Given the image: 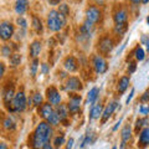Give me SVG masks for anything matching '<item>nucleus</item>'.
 Wrapping results in <instances>:
<instances>
[{
    "label": "nucleus",
    "mask_w": 149,
    "mask_h": 149,
    "mask_svg": "<svg viewBox=\"0 0 149 149\" xmlns=\"http://www.w3.org/2000/svg\"><path fill=\"white\" fill-rule=\"evenodd\" d=\"M139 112H141V114H143V116H148L149 114V106L142 104L139 107Z\"/></svg>",
    "instance_id": "37"
},
{
    "label": "nucleus",
    "mask_w": 149,
    "mask_h": 149,
    "mask_svg": "<svg viewBox=\"0 0 149 149\" xmlns=\"http://www.w3.org/2000/svg\"><path fill=\"white\" fill-rule=\"evenodd\" d=\"M142 127H144V125H143V118H138L136 120V130L138 132L139 129H142Z\"/></svg>",
    "instance_id": "41"
},
{
    "label": "nucleus",
    "mask_w": 149,
    "mask_h": 149,
    "mask_svg": "<svg viewBox=\"0 0 149 149\" xmlns=\"http://www.w3.org/2000/svg\"><path fill=\"white\" fill-rule=\"evenodd\" d=\"M146 47H147V50L149 51V39H148V41H147V44H146Z\"/></svg>",
    "instance_id": "54"
},
{
    "label": "nucleus",
    "mask_w": 149,
    "mask_h": 149,
    "mask_svg": "<svg viewBox=\"0 0 149 149\" xmlns=\"http://www.w3.org/2000/svg\"><path fill=\"white\" fill-rule=\"evenodd\" d=\"M63 143H65V137L62 136H58V137H56L55 138V141H54V144H55V148H60L61 146H63Z\"/></svg>",
    "instance_id": "36"
},
{
    "label": "nucleus",
    "mask_w": 149,
    "mask_h": 149,
    "mask_svg": "<svg viewBox=\"0 0 149 149\" xmlns=\"http://www.w3.org/2000/svg\"><path fill=\"white\" fill-rule=\"evenodd\" d=\"M81 102H82V97L80 95H72L71 97H70L68 103H67L70 113L77 114L78 112H80V108H81Z\"/></svg>",
    "instance_id": "7"
},
{
    "label": "nucleus",
    "mask_w": 149,
    "mask_h": 149,
    "mask_svg": "<svg viewBox=\"0 0 149 149\" xmlns=\"http://www.w3.org/2000/svg\"><path fill=\"white\" fill-rule=\"evenodd\" d=\"M114 47V41L111 39L109 36H103L101 37L98 41V46L97 49L101 52V55H108Z\"/></svg>",
    "instance_id": "4"
},
{
    "label": "nucleus",
    "mask_w": 149,
    "mask_h": 149,
    "mask_svg": "<svg viewBox=\"0 0 149 149\" xmlns=\"http://www.w3.org/2000/svg\"><path fill=\"white\" fill-rule=\"evenodd\" d=\"M127 42H128V39H127V40H125V42H124V44H123V45H122V47H120V49H119V50H118V52H117V54H118V55H119V54H120V52H122V51H123V49H124V47H125V45H127Z\"/></svg>",
    "instance_id": "50"
},
{
    "label": "nucleus",
    "mask_w": 149,
    "mask_h": 149,
    "mask_svg": "<svg viewBox=\"0 0 149 149\" xmlns=\"http://www.w3.org/2000/svg\"><path fill=\"white\" fill-rule=\"evenodd\" d=\"M40 52H41V42L36 40L30 45V56L32 58H37Z\"/></svg>",
    "instance_id": "21"
},
{
    "label": "nucleus",
    "mask_w": 149,
    "mask_h": 149,
    "mask_svg": "<svg viewBox=\"0 0 149 149\" xmlns=\"http://www.w3.org/2000/svg\"><path fill=\"white\" fill-rule=\"evenodd\" d=\"M4 127H5V129H8V130H14L16 128V123L14 122L13 118L8 117V118L4 119Z\"/></svg>",
    "instance_id": "29"
},
{
    "label": "nucleus",
    "mask_w": 149,
    "mask_h": 149,
    "mask_svg": "<svg viewBox=\"0 0 149 149\" xmlns=\"http://www.w3.org/2000/svg\"><path fill=\"white\" fill-rule=\"evenodd\" d=\"M63 66L68 72H74L78 70V62L73 56H68V57H66V60H65Z\"/></svg>",
    "instance_id": "16"
},
{
    "label": "nucleus",
    "mask_w": 149,
    "mask_h": 149,
    "mask_svg": "<svg viewBox=\"0 0 149 149\" xmlns=\"http://www.w3.org/2000/svg\"><path fill=\"white\" fill-rule=\"evenodd\" d=\"M129 83H130V77L129 76H122L119 78L118 81V86H117V90H118V93H124L127 91V88L129 87Z\"/></svg>",
    "instance_id": "19"
},
{
    "label": "nucleus",
    "mask_w": 149,
    "mask_h": 149,
    "mask_svg": "<svg viewBox=\"0 0 149 149\" xmlns=\"http://www.w3.org/2000/svg\"><path fill=\"white\" fill-rule=\"evenodd\" d=\"M26 106H27V101H26V96L25 93L20 91L15 93V97H14V100L11 101V103L6 104L8 109H10L11 112H24L26 109Z\"/></svg>",
    "instance_id": "3"
},
{
    "label": "nucleus",
    "mask_w": 149,
    "mask_h": 149,
    "mask_svg": "<svg viewBox=\"0 0 149 149\" xmlns=\"http://www.w3.org/2000/svg\"><path fill=\"white\" fill-rule=\"evenodd\" d=\"M142 4H144V5H146V4H149V0H142Z\"/></svg>",
    "instance_id": "53"
},
{
    "label": "nucleus",
    "mask_w": 149,
    "mask_h": 149,
    "mask_svg": "<svg viewBox=\"0 0 149 149\" xmlns=\"http://www.w3.org/2000/svg\"><path fill=\"white\" fill-rule=\"evenodd\" d=\"M66 25V17L61 15L57 10H51L47 14V27L49 30L57 32L61 31Z\"/></svg>",
    "instance_id": "2"
},
{
    "label": "nucleus",
    "mask_w": 149,
    "mask_h": 149,
    "mask_svg": "<svg viewBox=\"0 0 149 149\" xmlns=\"http://www.w3.org/2000/svg\"><path fill=\"white\" fill-rule=\"evenodd\" d=\"M52 137V128L47 122H40L35 128L31 137V146L32 149H41L45 144L50 143Z\"/></svg>",
    "instance_id": "1"
},
{
    "label": "nucleus",
    "mask_w": 149,
    "mask_h": 149,
    "mask_svg": "<svg viewBox=\"0 0 149 149\" xmlns=\"http://www.w3.org/2000/svg\"><path fill=\"white\" fill-rule=\"evenodd\" d=\"M42 101H44V98L40 93H35L34 97H32V103H34V106H36V107H40L42 104Z\"/></svg>",
    "instance_id": "32"
},
{
    "label": "nucleus",
    "mask_w": 149,
    "mask_h": 149,
    "mask_svg": "<svg viewBox=\"0 0 149 149\" xmlns=\"http://www.w3.org/2000/svg\"><path fill=\"white\" fill-rule=\"evenodd\" d=\"M46 97L49 100V103H51L52 106H58L61 103V95L57 91V88L51 86L46 90Z\"/></svg>",
    "instance_id": "9"
},
{
    "label": "nucleus",
    "mask_w": 149,
    "mask_h": 149,
    "mask_svg": "<svg viewBox=\"0 0 149 149\" xmlns=\"http://www.w3.org/2000/svg\"><path fill=\"white\" fill-rule=\"evenodd\" d=\"M13 36H14V25L9 21H3L0 24V39L8 41Z\"/></svg>",
    "instance_id": "6"
},
{
    "label": "nucleus",
    "mask_w": 149,
    "mask_h": 149,
    "mask_svg": "<svg viewBox=\"0 0 149 149\" xmlns=\"http://www.w3.org/2000/svg\"><path fill=\"white\" fill-rule=\"evenodd\" d=\"M116 24H127L128 22V11L125 9H118L113 15Z\"/></svg>",
    "instance_id": "13"
},
{
    "label": "nucleus",
    "mask_w": 149,
    "mask_h": 149,
    "mask_svg": "<svg viewBox=\"0 0 149 149\" xmlns=\"http://www.w3.org/2000/svg\"><path fill=\"white\" fill-rule=\"evenodd\" d=\"M41 149H52V146H51L50 143H47V144H45V146L41 148Z\"/></svg>",
    "instance_id": "51"
},
{
    "label": "nucleus",
    "mask_w": 149,
    "mask_h": 149,
    "mask_svg": "<svg viewBox=\"0 0 149 149\" xmlns=\"http://www.w3.org/2000/svg\"><path fill=\"white\" fill-rule=\"evenodd\" d=\"M98 95H100L98 87H92L91 90H90V92H88V97H87L88 103L95 104V102L97 101V98H98Z\"/></svg>",
    "instance_id": "24"
},
{
    "label": "nucleus",
    "mask_w": 149,
    "mask_h": 149,
    "mask_svg": "<svg viewBox=\"0 0 149 149\" xmlns=\"http://www.w3.org/2000/svg\"><path fill=\"white\" fill-rule=\"evenodd\" d=\"M60 1H61V0H49V4L55 6V5H60Z\"/></svg>",
    "instance_id": "46"
},
{
    "label": "nucleus",
    "mask_w": 149,
    "mask_h": 149,
    "mask_svg": "<svg viewBox=\"0 0 149 149\" xmlns=\"http://www.w3.org/2000/svg\"><path fill=\"white\" fill-rule=\"evenodd\" d=\"M148 39H149V35H143V36H142V39H141L142 45H146V44H147V41H148Z\"/></svg>",
    "instance_id": "45"
},
{
    "label": "nucleus",
    "mask_w": 149,
    "mask_h": 149,
    "mask_svg": "<svg viewBox=\"0 0 149 149\" xmlns=\"http://www.w3.org/2000/svg\"><path fill=\"white\" fill-rule=\"evenodd\" d=\"M46 122H47L50 125H58V123H60V118H58V116H57V113H56V111H54L52 113L50 114V117L46 119Z\"/></svg>",
    "instance_id": "26"
},
{
    "label": "nucleus",
    "mask_w": 149,
    "mask_h": 149,
    "mask_svg": "<svg viewBox=\"0 0 149 149\" xmlns=\"http://www.w3.org/2000/svg\"><path fill=\"white\" fill-rule=\"evenodd\" d=\"M72 147H73V139L70 138V141L67 142V149H71Z\"/></svg>",
    "instance_id": "48"
},
{
    "label": "nucleus",
    "mask_w": 149,
    "mask_h": 149,
    "mask_svg": "<svg viewBox=\"0 0 149 149\" xmlns=\"http://www.w3.org/2000/svg\"><path fill=\"white\" fill-rule=\"evenodd\" d=\"M32 29L35 30L36 34H42V31H44V26H42V22H41L40 20V17H37V16H32Z\"/></svg>",
    "instance_id": "22"
},
{
    "label": "nucleus",
    "mask_w": 149,
    "mask_h": 149,
    "mask_svg": "<svg viewBox=\"0 0 149 149\" xmlns=\"http://www.w3.org/2000/svg\"><path fill=\"white\" fill-rule=\"evenodd\" d=\"M56 113H57L58 118H60V122H63V123L67 122L70 112H68V107L66 104H61V103H60L57 106V108H56Z\"/></svg>",
    "instance_id": "15"
},
{
    "label": "nucleus",
    "mask_w": 149,
    "mask_h": 149,
    "mask_svg": "<svg viewBox=\"0 0 149 149\" xmlns=\"http://www.w3.org/2000/svg\"><path fill=\"white\" fill-rule=\"evenodd\" d=\"M14 97H15V91H14V87L6 88L5 92H4V102H5L6 104L11 103V101L14 100Z\"/></svg>",
    "instance_id": "25"
},
{
    "label": "nucleus",
    "mask_w": 149,
    "mask_h": 149,
    "mask_svg": "<svg viewBox=\"0 0 149 149\" xmlns=\"http://www.w3.org/2000/svg\"><path fill=\"white\" fill-rule=\"evenodd\" d=\"M127 30H128V22L127 24H116V26H114V32L119 36L125 34Z\"/></svg>",
    "instance_id": "27"
},
{
    "label": "nucleus",
    "mask_w": 149,
    "mask_h": 149,
    "mask_svg": "<svg viewBox=\"0 0 149 149\" xmlns=\"http://www.w3.org/2000/svg\"><path fill=\"white\" fill-rule=\"evenodd\" d=\"M120 123H122V118H120V119L118 120V122H117V123H116V125H114V127H113V132H116V130H117V129L119 128V125H120Z\"/></svg>",
    "instance_id": "47"
},
{
    "label": "nucleus",
    "mask_w": 149,
    "mask_h": 149,
    "mask_svg": "<svg viewBox=\"0 0 149 149\" xmlns=\"http://www.w3.org/2000/svg\"><path fill=\"white\" fill-rule=\"evenodd\" d=\"M134 56H136L137 61H143V60L146 58V51H144L143 47L138 46V47L136 49V51H134Z\"/></svg>",
    "instance_id": "28"
},
{
    "label": "nucleus",
    "mask_w": 149,
    "mask_h": 149,
    "mask_svg": "<svg viewBox=\"0 0 149 149\" xmlns=\"http://www.w3.org/2000/svg\"><path fill=\"white\" fill-rule=\"evenodd\" d=\"M0 149H9L5 143H0Z\"/></svg>",
    "instance_id": "52"
},
{
    "label": "nucleus",
    "mask_w": 149,
    "mask_h": 149,
    "mask_svg": "<svg viewBox=\"0 0 149 149\" xmlns=\"http://www.w3.org/2000/svg\"><path fill=\"white\" fill-rule=\"evenodd\" d=\"M49 71H50V67H49L47 63H42V65H41V72H42L44 74L49 73Z\"/></svg>",
    "instance_id": "42"
},
{
    "label": "nucleus",
    "mask_w": 149,
    "mask_h": 149,
    "mask_svg": "<svg viewBox=\"0 0 149 149\" xmlns=\"http://www.w3.org/2000/svg\"><path fill=\"white\" fill-rule=\"evenodd\" d=\"M138 146L141 148H146L149 146V125L144 127L141 133H139V141H138Z\"/></svg>",
    "instance_id": "14"
},
{
    "label": "nucleus",
    "mask_w": 149,
    "mask_h": 149,
    "mask_svg": "<svg viewBox=\"0 0 149 149\" xmlns=\"http://www.w3.org/2000/svg\"><path fill=\"white\" fill-rule=\"evenodd\" d=\"M82 82L78 77H74L71 76L66 80V83H65V90L68 91V92H77V91H81L82 90Z\"/></svg>",
    "instance_id": "8"
},
{
    "label": "nucleus",
    "mask_w": 149,
    "mask_h": 149,
    "mask_svg": "<svg viewBox=\"0 0 149 149\" xmlns=\"http://www.w3.org/2000/svg\"><path fill=\"white\" fill-rule=\"evenodd\" d=\"M29 9V1L27 0H17L15 3V13L17 15H24Z\"/></svg>",
    "instance_id": "18"
},
{
    "label": "nucleus",
    "mask_w": 149,
    "mask_h": 149,
    "mask_svg": "<svg viewBox=\"0 0 149 149\" xmlns=\"http://www.w3.org/2000/svg\"><path fill=\"white\" fill-rule=\"evenodd\" d=\"M16 24L19 25V27H20V29L26 30V27H27V21H26V19H24L22 16H19V17L16 19Z\"/></svg>",
    "instance_id": "34"
},
{
    "label": "nucleus",
    "mask_w": 149,
    "mask_h": 149,
    "mask_svg": "<svg viewBox=\"0 0 149 149\" xmlns=\"http://www.w3.org/2000/svg\"><path fill=\"white\" fill-rule=\"evenodd\" d=\"M1 54H3V56H10L13 55V47L10 45H4L3 47H1Z\"/></svg>",
    "instance_id": "33"
},
{
    "label": "nucleus",
    "mask_w": 149,
    "mask_h": 149,
    "mask_svg": "<svg viewBox=\"0 0 149 149\" xmlns=\"http://www.w3.org/2000/svg\"><path fill=\"white\" fill-rule=\"evenodd\" d=\"M130 3L133 4V5H139V4L142 3V0H129Z\"/></svg>",
    "instance_id": "49"
},
{
    "label": "nucleus",
    "mask_w": 149,
    "mask_h": 149,
    "mask_svg": "<svg viewBox=\"0 0 149 149\" xmlns=\"http://www.w3.org/2000/svg\"><path fill=\"white\" fill-rule=\"evenodd\" d=\"M37 67H39V60L34 58V61H32L31 66H30V73H31V76H35V74H36Z\"/></svg>",
    "instance_id": "35"
},
{
    "label": "nucleus",
    "mask_w": 149,
    "mask_h": 149,
    "mask_svg": "<svg viewBox=\"0 0 149 149\" xmlns=\"http://www.w3.org/2000/svg\"><path fill=\"white\" fill-rule=\"evenodd\" d=\"M141 102H142V103H149V90H147V91L142 95Z\"/></svg>",
    "instance_id": "38"
},
{
    "label": "nucleus",
    "mask_w": 149,
    "mask_h": 149,
    "mask_svg": "<svg viewBox=\"0 0 149 149\" xmlns=\"http://www.w3.org/2000/svg\"><path fill=\"white\" fill-rule=\"evenodd\" d=\"M52 112H54V108L51 103H42L39 107V116L44 119H47Z\"/></svg>",
    "instance_id": "17"
},
{
    "label": "nucleus",
    "mask_w": 149,
    "mask_h": 149,
    "mask_svg": "<svg viewBox=\"0 0 149 149\" xmlns=\"http://www.w3.org/2000/svg\"><path fill=\"white\" fill-rule=\"evenodd\" d=\"M147 24H148V26H149V16H147Z\"/></svg>",
    "instance_id": "55"
},
{
    "label": "nucleus",
    "mask_w": 149,
    "mask_h": 149,
    "mask_svg": "<svg viewBox=\"0 0 149 149\" xmlns=\"http://www.w3.org/2000/svg\"><path fill=\"white\" fill-rule=\"evenodd\" d=\"M102 112H103V106L101 103L93 104L90 112V119H98L102 116Z\"/></svg>",
    "instance_id": "20"
},
{
    "label": "nucleus",
    "mask_w": 149,
    "mask_h": 149,
    "mask_svg": "<svg viewBox=\"0 0 149 149\" xmlns=\"http://www.w3.org/2000/svg\"><path fill=\"white\" fill-rule=\"evenodd\" d=\"M93 30H95V24L86 19L80 27V35H81L82 39H90Z\"/></svg>",
    "instance_id": "11"
},
{
    "label": "nucleus",
    "mask_w": 149,
    "mask_h": 149,
    "mask_svg": "<svg viewBox=\"0 0 149 149\" xmlns=\"http://www.w3.org/2000/svg\"><path fill=\"white\" fill-rule=\"evenodd\" d=\"M117 107H118V102L117 101H113V102H111V103L107 104V107L103 109V112H102V116H101L102 124H104L107 120L109 119V117L113 114V112L117 109Z\"/></svg>",
    "instance_id": "12"
},
{
    "label": "nucleus",
    "mask_w": 149,
    "mask_h": 149,
    "mask_svg": "<svg viewBox=\"0 0 149 149\" xmlns=\"http://www.w3.org/2000/svg\"><path fill=\"white\" fill-rule=\"evenodd\" d=\"M133 96H134V88H132V91H130V93H129V96L127 97V100H125V104H129V102L132 101V98H133Z\"/></svg>",
    "instance_id": "43"
},
{
    "label": "nucleus",
    "mask_w": 149,
    "mask_h": 149,
    "mask_svg": "<svg viewBox=\"0 0 149 149\" xmlns=\"http://www.w3.org/2000/svg\"><path fill=\"white\" fill-rule=\"evenodd\" d=\"M92 142V138H91V134H87V136L85 137V139H83V142H82V144H81V148H83V147H86L88 143H91Z\"/></svg>",
    "instance_id": "40"
},
{
    "label": "nucleus",
    "mask_w": 149,
    "mask_h": 149,
    "mask_svg": "<svg viewBox=\"0 0 149 149\" xmlns=\"http://www.w3.org/2000/svg\"><path fill=\"white\" fill-rule=\"evenodd\" d=\"M92 65H93V68H95L96 73L102 74V73H106L107 70H108V65H107V61L103 58V56L101 55H95L92 57Z\"/></svg>",
    "instance_id": "5"
},
{
    "label": "nucleus",
    "mask_w": 149,
    "mask_h": 149,
    "mask_svg": "<svg viewBox=\"0 0 149 149\" xmlns=\"http://www.w3.org/2000/svg\"><path fill=\"white\" fill-rule=\"evenodd\" d=\"M61 15H63L65 17H67L68 16V14H70V8L67 4H60V6H58V10H57Z\"/></svg>",
    "instance_id": "31"
},
{
    "label": "nucleus",
    "mask_w": 149,
    "mask_h": 149,
    "mask_svg": "<svg viewBox=\"0 0 149 149\" xmlns=\"http://www.w3.org/2000/svg\"><path fill=\"white\" fill-rule=\"evenodd\" d=\"M21 62V55L20 54H13L10 56V65L14 67H16L17 65H20Z\"/></svg>",
    "instance_id": "30"
},
{
    "label": "nucleus",
    "mask_w": 149,
    "mask_h": 149,
    "mask_svg": "<svg viewBox=\"0 0 149 149\" xmlns=\"http://www.w3.org/2000/svg\"><path fill=\"white\" fill-rule=\"evenodd\" d=\"M137 70V63L136 62H129L128 63V73H133Z\"/></svg>",
    "instance_id": "39"
},
{
    "label": "nucleus",
    "mask_w": 149,
    "mask_h": 149,
    "mask_svg": "<svg viewBox=\"0 0 149 149\" xmlns=\"http://www.w3.org/2000/svg\"><path fill=\"white\" fill-rule=\"evenodd\" d=\"M4 73H5V65L3 62H0V78L4 76Z\"/></svg>",
    "instance_id": "44"
},
{
    "label": "nucleus",
    "mask_w": 149,
    "mask_h": 149,
    "mask_svg": "<svg viewBox=\"0 0 149 149\" xmlns=\"http://www.w3.org/2000/svg\"><path fill=\"white\" fill-rule=\"evenodd\" d=\"M112 149H117V147H116V146H114V147H113V148H112Z\"/></svg>",
    "instance_id": "56"
},
{
    "label": "nucleus",
    "mask_w": 149,
    "mask_h": 149,
    "mask_svg": "<svg viewBox=\"0 0 149 149\" xmlns=\"http://www.w3.org/2000/svg\"><path fill=\"white\" fill-rule=\"evenodd\" d=\"M101 17H102V11L97 6L87 8V10H86V19L87 20H90L91 22H93V24H96V22H98L101 20Z\"/></svg>",
    "instance_id": "10"
},
{
    "label": "nucleus",
    "mask_w": 149,
    "mask_h": 149,
    "mask_svg": "<svg viewBox=\"0 0 149 149\" xmlns=\"http://www.w3.org/2000/svg\"><path fill=\"white\" fill-rule=\"evenodd\" d=\"M120 137H122V142L124 143H127L130 141V138H132V129H130V125L127 124V125H124L123 129H122V132H120Z\"/></svg>",
    "instance_id": "23"
}]
</instances>
